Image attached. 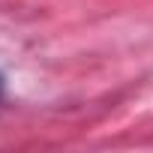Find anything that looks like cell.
Masks as SVG:
<instances>
[{
    "instance_id": "6da1fadb",
    "label": "cell",
    "mask_w": 153,
    "mask_h": 153,
    "mask_svg": "<svg viewBox=\"0 0 153 153\" xmlns=\"http://www.w3.org/2000/svg\"><path fill=\"white\" fill-rule=\"evenodd\" d=\"M0 93H3V78H0Z\"/></svg>"
}]
</instances>
